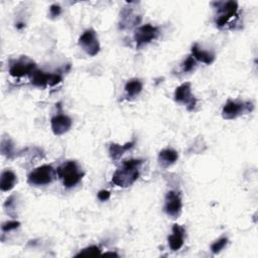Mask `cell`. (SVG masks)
<instances>
[{"label": "cell", "mask_w": 258, "mask_h": 258, "mask_svg": "<svg viewBox=\"0 0 258 258\" xmlns=\"http://www.w3.org/2000/svg\"><path fill=\"white\" fill-rule=\"evenodd\" d=\"M142 162V159L125 160L114 172L111 183L120 188L130 187L138 181L139 176V169Z\"/></svg>", "instance_id": "obj_1"}, {"label": "cell", "mask_w": 258, "mask_h": 258, "mask_svg": "<svg viewBox=\"0 0 258 258\" xmlns=\"http://www.w3.org/2000/svg\"><path fill=\"white\" fill-rule=\"evenodd\" d=\"M57 174L65 188H73L82 181L84 172L74 160L64 162L57 170Z\"/></svg>", "instance_id": "obj_2"}, {"label": "cell", "mask_w": 258, "mask_h": 258, "mask_svg": "<svg viewBox=\"0 0 258 258\" xmlns=\"http://www.w3.org/2000/svg\"><path fill=\"white\" fill-rule=\"evenodd\" d=\"M57 172L53 170L52 166L45 165L39 168H36L33 171L28 178V183L34 187L46 186L51 184L56 178Z\"/></svg>", "instance_id": "obj_3"}, {"label": "cell", "mask_w": 258, "mask_h": 258, "mask_svg": "<svg viewBox=\"0 0 258 258\" xmlns=\"http://www.w3.org/2000/svg\"><path fill=\"white\" fill-rule=\"evenodd\" d=\"M253 110V104L251 102H239L228 101L222 110V116L226 120H233L237 117L250 113Z\"/></svg>", "instance_id": "obj_4"}, {"label": "cell", "mask_w": 258, "mask_h": 258, "mask_svg": "<svg viewBox=\"0 0 258 258\" xmlns=\"http://www.w3.org/2000/svg\"><path fill=\"white\" fill-rule=\"evenodd\" d=\"M174 100L175 102L187 106L189 111L194 110V108L196 107L197 104V100L192 93L191 83L186 82L175 89Z\"/></svg>", "instance_id": "obj_5"}, {"label": "cell", "mask_w": 258, "mask_h": 258, "mask_svg": "<svg viewBox=\"0 0 258 258\" xmlns=\"http://www.w3.org/2000/svg\"><path fill=\"white\" fill-rule=\"evenodd\" d=\"M218 5V17L216 19V24L218 28H223L229 20L236 16L238 11V3L236 1L216 2Z\"/></svg>", "instance_id": "obj_6"}, {"label": "cell", "mask_w": 258, "mask_h": 258, "mask_svg": "<svg viewBox=\"0 0 258 258\" xmlns=\"http://www.w3.org/2000/svg\"><path fill=\"white\" fill-rule=\"evenodd\" d=\"M62 76L59 74L45 73L43 71L35 70L31 75V83L38 88H46L48 86L52 87L62 82Z\"/></svg>", "instance_id": "obj_7"}, {"label": "cell", "mask_w": 258, "mask_h": 258, "mask_svg": "<svg viewBox=\"0 0 258 258\" xmlns=\"http://www.w3.org/2000/svg\"><path fill=\"white\" fill-rule=\"evenodd\" d=\"M159 35V29L152 24H144L134 33V40L139 49L142 46L152 43Z\"/></svg>", "instance_id": "obj_8"}, {"label": "cell", "mask_w": 258, "mask_h": 258, "mask_svg": "<svg viewBox=\"0 0 258 258\" xmlns=\"http://www.w3.org/2000/svg\"><path fill=\"white\" fill-rule=\"evenodd\" d=\"M79 45L88 53L89 56L94 57L100 52V44L94 30H87L79 38Z\"/></svg>", "instance_id": "obj_9"}, {"label": "cell", "mask_w": 258, "mask_h": 258, "mask_svg": "<svg viewBox=\"0 0 258 258\" xmlns=\"http://www.w3.org/2000/svg\"><path fill=\"white\" fill-rule=\"evenodd\" d=\"M35 71V63L31 59L22 57L16 63L11 64L9 74L15 78H21L28 75H32Z\"/></svg>", "instance_id": "obj_10"}, {"label": "cell", "mask_w": 258, "mask_h": 258, "mask_svg": "<svg viewBox=\"0 0 258 258\" xmlns=\"http://www.w3.org/2000/svg\"><path fill=\"white\" fill-rule=\"evenodd\" d=\"M183 209L182 198L178 192L170 191L166 196L165 211L169 217L176 219L181 215Z\"/></svg>", "instance_id": "obj_11"}, {"label": "cell", "mask_w": 258, "mask_h": 258, "mask_svg": "<svg viewBox=\"0 0 258 258\" xmlns=\"http://www.w3.org/2000/svg\"><path fill=\"white\" fill-rule=\"evenodd\" d=\"M73 121L72 119L64 114H58L53 116L51 120L52 130L55 135H63L69 131L72 127Z\"/></svg>", "instance_id": "obj_12"}, {"label": "cell", "mask_w": 258, "mask_h": 258, "mask_svg": "<svg viewBox=\"0 0 258 258\" xmlns=\"http://www.w3.org/2000/svg\"><path fill=\"white\" fill-rule=\"evenodd\" d=\"M185 235H186V230L183 226L174 224L172 227V234L169 236V245L172 250L173 251H178L180 250L183 245H184V241H185Z\"/></svg>", "instance_id": "obj_13"}, {"label": "cell", "mask_w": 258, "mask_h": 258, "mask_svg": "<svg viewBox=\"0 0 258 258\" xmlns=\"http://www.w3.org/2000/svg\"><path fill=\"white\" fill-rule=\"evenodd\" d=\"M17 183V176L12 171H4L0 178V189L3 192H9Z\"/></svg>", "instance_id": "obj_14"}, {"label": "cell", "mask_w": 258, "mask_h": 258, "mask_svg": "<svg viewBox=\"0 0 258 258\" xmlns=\"http://www.w3.org/2000/svg\"><path fill=\"white\" fill-rule=\"evenodd\" d=\"M179 155L172 148H166L158 155V162L162 168H168L178 160Z\"/></svg>", "instance_id": "obj_15"}, {"label": "cell", "mask_w": 258, "mask_h": 258, "mask_svg": "<svg viewBox=\"0 0 258 258\" xmlns=\"http://www.w3.org/2000/svg\"><path fill=\"white\" fill-rule=\"evenodd\" d=\"M192 53L193 58L199 62H202L206 65H211L215 61V55L211 52L201 50V48L195 44L192 47Z\"/></svg>", "instance_id": "obj_16"}, {"label": "cell", "mask_w": 258, "mask_h": 258, "mask_svg": "<svg viewBox=\"0 0 258 258\" xmlns=\"http://www.w3.org/2000/svg\"><path fill=\"white\" fill-rule=\"evenodd\" d=\"M135 144V141H130V142H127L126 144L124 145H120V144H116V143H112L109 147V155H110V157L112 158V160L116 161L118 160L122 155H124L125 152L129 151L130 148H132Z\"/></svg>", "instance_id": "obj_17"}, {"label": "cell", "mask_w": 258, "mask_h": 258, "mask_svg": "<svg viewBox=\"0 0 258 258\" xmlns=\"http://www.w3.org/2000/svg\"><path fill=\"white\" fill-rule=\"evenodd\" d=\"M141 17L139 16L132 17L131 10H125L122 13L121 17V22H120V29H131L134 25H137L140 22Z\"/></svg>", "instance_id": "obj_18"}, {"label": "cell", "mask_w": 258, "mask_h": 258, "mask_svg": "<svg viewBox=\"0 0 258 258\" xmlns=\"http://www.w3.org/2000/svg\"><path fill=\"white\" fill-rule=\"evenodd\" d=\"M142 88L143 86L140 81L138 79H134V80L128 81L124 89H125L127 97L132 98V97L138 96V95L142 91Z\"/></svg>", "instance_id": "obj_19"}, {"label": "cell", "mask_w": 258, "mask_h": 258, "mask_svg": "<svg viewBox=\"0 0 258 258\" xmlns=\"http://www.w3.org/2000/svg\"><path fill=\"white\" fill-rule=\"evenodd\" d=\"M1 153L3 155H6L8 158H11L15 155V144L10 139L3 138L1 141Z\"/></svg>", "instance_id": "obj_20"}, {"label": "cell", "mask_w": 258, "mask_h": 258, "mask_svg": "<svg viewBox=\"0 0 258 258\" xmlns=\"http://www.w3.org/2000/svg\"><path fill=\"white\" fill-rule=\"evenodd\" d=\"M228 244V238L227 237H222L219 240L215 241L212 245H211V251L214 254H218L220 253Z\"/></svg>", "instance_id": "obj_21"}, {"label": "cell", "mask_w": 258, "mask_h": 258, "mask_svg": "<svg viewBox=\"0 0 258 258\" xmlns=\"http://www.w3.org/2000/svg\"><path fill=\"white\" fill-rule=\"evenodd\" d=\"M100 253H101L100 248L98 246H96V245H93V246H89V247H86V248L81 250L76 255V257H80V256H96V255H99Z\"/></svg>", "instance_id": "obj_22"}, {"label": "cell", "mask_w": 258, "mask_h": 258, "mask_svg": "<svg viewBox=\"0 0 258 258\" xmlns=\"http://www.w3.org/2000/svg\"><path fill=\"white\" fill-rule=\"evenodd\" d=\"M195 67H196V60L192 56H189L183 63V71L185 73L192 72L194 70Z\"/></svg>", "instance_id": "obj_23"}, {"label": "cell", "mask_w": 258, "mask_h": 258, "mask_svg": "<svg viewBox=\"0 0 258 258\" xmlns=\"http://www.w3.org/2000/svg\"><path fill=\"white\" fill-rule=\"evenodd\" d=\"M19 226H20V223L18 221H8V222L3 223L1 229L3 232H9V231L17 229Z\"/></svg>", "instance_id": "obj_24"}, {"label": "cell", "mask_w": 258, "mask_h": 258, "mask_svg": "<svg viewBox=\"0 0 258 258\" xmlns=\"http://www.w3.org/2000/svg\"><path fill=\"white\" fill-rule=\"evenodd\" d=\"M61 13H62V8H61L60 5H58V4L51 5V7H50V16L52 18L58 17L61 15Z\"/></svg>", "instance_id": "obj_25"}, {"label": "cell", "mask_w": 258, "mask_h": 258, "mask_svg": "<svg viewBox=\"0 0 258 258\" xmlns=\"http://www.w3.org/2000/svg\"><path fill=\"white\" fill-rule=\"evenodd\" d=\"M110 192H108V191H105V189H102V191H100L98 193V199L102 202H105V201H108L110 199Z\"/></svg>", "instance_id": "obj_26"}, {"label": "cell", "mask_w": 258, "mask_h": 258, "mask_svg": "<svg viewBox=\"0 0 258 258\" xmlns=\"http://www.w3.org/2000/svg\"><path fill=\"white\" fill-rule=\"evenodd\" d=\"M104 255L105 256H115V257H118V254H116L114 252H106V253H104Z\"/></svg>", "instance_id": "obj_27"}, {"label": "cell", "mask_w": 258, "mask_h": 258, "mask_svg": "<svg viewBox=\"0 0 258 258\" xmlns=\"http://www.w3.org/2000/svg\"><path fill=\"white\" fill-rule=\"evenodd\" d=\"M17 28L18 30H20V29L24 28V23H22V22H19V23L17 25Z\"/></svg>", "instance_id": "obj_28"}]
</instances>
